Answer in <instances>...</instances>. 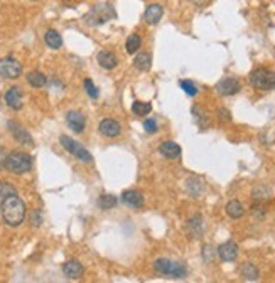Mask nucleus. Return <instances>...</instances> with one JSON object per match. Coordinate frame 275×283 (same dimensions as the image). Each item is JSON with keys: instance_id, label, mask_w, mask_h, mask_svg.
I'll return each instance as SVG.
<instances>
[{"instance_id": "nucleus-1", "label": "nucleus", "mask_w": 275, "mask_h": 283, "mask_svg": "<svg viewBox=\"0 0 275 283\" xmlns=\"http://www.w3.org/2000/svg\"><path fill=\"white\" fill-rule=\"evenodd\" d=\"M0 213H2L4 221L9 226H19L25 219V204L17 194H12V196L5 197L2 201Z\"/></svg>"}, {"instance_id": "nucleus-2", "label": "nucleus", "mask_w": 275, "mask_h": 283, "mask_svg": "<svg viewBox=\"0 0 275 283\" xmlns=\"http://www.w3.org/2000/svg\"><path fill=\"white\" fill-rule=\"evenodd\" d=\"M4 165L10 174L22 175V174H27V172L33 169V159H30V155L25 154V152L15 150V152H10L9 155H5Z\"/></svg>"}, {"instance_id": "nucleus-3", "label": "nucleus", "mask_w": 275, "mask_h": 283, "mask_svg": "<svg viewBox=\"0 0 275 283\" xmlns=\"http://www.w3.org/2000/svg\"><path fill=\"white\" fill-rule=\"evenodd\" d=\"M154 270L157 273L171 276V278H184L188 275V268L179 261H172L167 258H159L154 261Z\"/></svg>"}, {"instance_id": "nucleus-4", "label": "nucleus", "mask_w": 275, "mask_h": 283, "mask_svg": "<svg viewBox=\"0 0 275 283\" xmlns=\"http://www.w3.org/2000/svg\"><path fill=\"white\" fill-rule=\"evenodd\" d=\"M250 83L252 86L258 90H273L275 88V73L265 67H257L250 73Z\"/></svg>"}, {"instance_id": "nucleus-5", "label": "nucleus", "mask_w": 275, "mask_h": 283, "mask_svg": "<svg viewBox=\"0 0 275 283\" xmlns=\"http://www.w3.org/2000/svg\"><path fill=\"white\" fill-rule=\"evenodd\" d=\"M59 142H61V145L65 147V149L70 152V154L73 157H76L78 160H81V162H86V164H89V162H93V157L91 154L84 149V147L81 144H78V142H75L71 137H68V135H61L59 137Z\"/></svg>"}, {"instance_id": "nucleus-6", "label": "nucleus", "mask_w": 275, "mask_h": 283, "mask_svg": "<svg viewBox=\"0 0 275 283\" xmlns=\"http://www.w3.org/2000/svg\"><path fill=\"white\" fill-rule=\"evenodd\" d=\"M22 75V64L12 56L2 57L0 59V76L5 80H17Z\"/></svg>"}, {"instance_id": "nucleus-7", "label": "nucleus", "mask_w": 275, "mask_h": 283, "mask_svg": "<svg viewBox=\"0 0 275 283\" xmlns=\"http://www.w3.org/2000/svg\"><path fill=\"white\" fill-rule=\"evenodd\" d=\"M113 17H115V12L110 5H98V7H95L84 19H86L88 24L98 25V24L107 22L108 19H113Z\"/></svg>"}, {"instance_id": "nucleus-8", "label": "nucleus", "mask_w": 275, "mask_h": 283, "mask_svg": "<svg viewBox=\"0 0 275 283\" xmlns=\"http://www.w3.org/2000/svg\"><path fill=\"white\" fill-rule=\"evenodd\" d=\"M240 81L236 80V78H223L218 85H216V90H218L220 94H223V96H233L238 91H240Z\"/></svg>"}, {"instance_id": "nucleus-9", "label": "nucleus", "mask_w": 275, "mask_h": 283, "mask_svg": "<svg viewBox=\"0 0 275 283\" xmlns=\"http://www.w3.org/2000/svg\"><path fill=\"white\" fill-rule=\"evenodd\" d=\"M5 103H7L9 108L12 110H20L24 104V93L19 86L9 88L7 93H5Z\"/></svg>"}, {"instance_id": "nucleus-10", "label": "nucleus", "mask_w": 275, "mask_h": 283, "mask_svg": "<svg viewBox=\"0 0 275 283\" xmlns=\"http://www.w3.org/2000/svg\"><path fill=\"white\" fill-rule=\"evenodd\" d=\"M98 130H100V133L105 135V137H108V138L118 137V135L121 133L120 123L115 122V120H112V118L102 120V122H100V125H98Z\"/></svg>"}, {"instance_id": "nucleus-11", "label": "nucleus", "mask_w": 275, "mask_h": 283, "mask_svg": "<svg viewBox=\"0 0 275 283\" xmlns=\"http://www.w3.org/2000/svg\"><path fill=\"white\" fill-rule=\"evenodd\" d=\"M218 256L223 261H235L238 256V244L235 241H226L218 246Z\"/></svg>"}, {"instance_id": "nucleus-12", "label": "nucleus", "mask_w": 275, "mask_h": 283, "mask_svg": "<svg viewBox=\"0 0 275 283\" xmlns=\"http://www.w3.org/2000/svg\"><path fill=\"white\" fill-rule=\"evenodd\" d=\"M9 130H10V133H12V137L19 142V144H22V145H33V137L25 132V130L20 127L19 123H15V122H9Z\"/></svg>"}, {"instance_id": "nucleus-13", "label": "nucleus", "mask_w": 275, "mask_h": 283, "mask_svg": "<svg viewBox=\"0 0 275 283\" xmlns=\"http://www.w3.org/2000/svg\"><path fill=\"white\" fill-rule=\"evenodd\" d=\"M83 271H84L83 265L79 263V261H76V260H70V261H66V263L63 265V273H65L66 278H70V280L81 278Z\"/></svg>"}, {"instance_id": "nucleus-14", "label": "nucleus", "mask_w": 275, "mask_h": 283, "mask_svg": "<svg viewBox=\"0 0 275 283\" xmlns=\"http://www.w3.org/2000/svg\"><path fill=\"white\" fill-rule=\"evenodd\" d=\"M66 122L73 132H76V133H83L84 127H86V120H84V117L79 112H68Z\"/></svg>"}, {"instance_id": "nucleus-15", "label": "nucleus", "mask_w": 275, "mask_h": 283, "mask_svg": "<svg viewBox=\"0 0 275 283\" xmlns=\"http://www.w3.org/2000/svg\"><path fill=\"white\" fill-rule=\"evenodd\" d=\"M159 152H161L162 157H166V159H169V160H176L182 154L181 147H179L176 142H171V140L164 142V144L161 145V149H159Z\"/></svg>"}, {"instance_id": "nucleus-16", "label": "nucleus", "mask_w": 275, "mask_h": 283, "mask_svg": "<svg viewBox=\"0 0 275 283\" xmlns=\"http://www.w3.org/2000/svg\"><path fill=\"white\" fill-rule=\"evenodd\" d=\"M121 201H124L125 206H129V207H135V209H139L144 206V196L139 192V191H125L124 194H121Z\"/></svg>"}, {"instance_id": "nucleus-17", "label": "nucleus", "mask_w": 275, "mask_h": 283, "mask_svg": "<svg viewBox=\"0 0 275 283\" xmlns=\"http://www.w3.org/2000/svg\"><path fill=\"white\" fill-rule=\"evenodd\" d=\"M162 15H164V9H162V5H159V4H152L149 5V7L145 9V12H144V20L149 25H156L159 24V20L162 19Z\"/></svg>"}, {"instance_id": "nucleus-18", "label": "nucleus", "mask_w": 275, "mask_h": 283, "mask_svg": "<svg viewBox=\"0 0 275 283\" xmlns=\"http://www.w3.org/2000/svg\"><path fill=\"white\" fill-rule=\"evenodd\" d=\"M97 61L103 69H113L118 64V57L110 51H100L97 56Z\"/></svg>"}, {"instance_id": "nucleus-19", "label": "nucleus", "mask_w": 275, "mask_h": 283, "mask_svg": "<svg viewBox=\"0 0 275 283\" xmlns=\"http://www.w3.org/2000/svg\"><path fill=\"white\" fill-rule=\"evenodd\" d=\"M188 231L193 238H201V234L204 233V223L201 216H193L188 221Z\"/></svg>"}, {"instance_id": "nucleus-20", "label": "nucleus", "mask_w": 275, "mask_h": 283, "mask_svg": "<svg viewBox=\"0 0 275 283\" xmlns=\"http://www.w3.org/2000/svg\"><path fill=\"white\" fill-rule=\"evenodd\" d=\"M226 214L233 219H240L243 214H245V207H243V204L240 201L233 199V201H230L226 204Z\"/></svg>"}, {"instance_id": "nucleus-21", "label": "nucleus", "mask_w": 275, "mask_h": 283, "mask_svg": "<svg viewBox=\"0 0 275 283\" xmlns=\"http://www.w3.org/2000/svg\"><path fill=\"white\" fill-rule=\"evenodd\" d=\"M44 41H46V44L51 47V49H59V47L63 46L61 34L57 32V30H54V29L47 30V32L44 34Z\"/></svg>"}, {"instance_id": "nucleus-22", "label": "nucleus", "mask_w": 275, "mask_h": 283, "mask_svg": "<svg viewBox=\"0 0 275 283\" xmlns=\"http://www.w3.org/2000/svg\"><path fill=\"white\" fill-rule=\"evenodd\" d=\"M134 64L139 71H149L152 66V56L149 52H140V54H137Z\"/></svg>"}, {"instance_id": "nucleus-23", "label": "nucleus", "mask_w": 275, "mask_h": 283, "mask_svg": "<svg viewBox=\"0 0 275 283\" xmlns=\"http://www.w3.org/2000/svg\"><path fill=\"white\" fill-rule=\"evenodd\" d=\"M241 276L248 281H255L260 278V271L253 263H245L241 266Z\"/></svg>"}, {"instance_id": "nucleus-24", "label": "nucleus", "mask_w": 275, "mask_h": 283, "mask_svg": "<svg viewBox=\"0 0 275 283\" xmlns=\"http://www.w3.org/2000/svg\"><path fill=\"white\" fill-rule=\"evenodd\" d=\"M118 204V199L112 196V194H102L98 199V207L103 209V211H110Z\"/></svg>"}, {"instance_id": "nucleus-25", "label": "nucleus", "mask_w": 275, "mask_h": 283, "mask_svg": "<svg viewBox=\"0 0 275 283\" xmlns=\"http://www.w3.org/2000/svg\"><path fill=\"white\" fill-rule=\"evenodd\" d=\"M27 83L33 88H42L47 83V78L41 71H33L27 75Z\"/></svg>"}, {"instance_id": "nucleus-26", "label": "nucleus", "mask_w": 275, "mask_h": 283, "mask_svg": "<svg viewBox=\"0 0 275 283\" xmlns=\"http://www.w3.org/2000/svg\"><path fill=\"white\" fill-rule=\"evenodd\" d=\"M140 46H142L140 36L139 34H130V38L127 39V43H125V51L129 52V54H135V52L140 49Z\"/></svg>"}, {"instance_id": "nucleus-27", "label": "nucleus", "mask_w": 275, "mask_h": 283, "mask_svg": "<svg viewBox=\"0 0 275 283\" xmlns=\"http://www.w3.org/2000/svg\"><path fill=\"white\" fill-rule=\"evenodd\" d=\"M193 113H194V120L198 122V125L201 128H206L209 125V118L208 115H206V112L201 107H194L193 108Z\"/></svg>"}, {"instance_id": "nucleus-28", "label": "nucleus", "mask_w": 275, "mask_h": 283, "mask_svg": "<svg viewBox=\"0 0 275 283\" xmlns=\"http://www.w3.org/2000/svg\"><path fill=\"white\" fill-rule=\"evenodd\" d=\"M132 112H134L137 117H144V115H149L152 112V104L145 101H135L132 104Z\"/></svg>"}, {"instance_id": "nucleus-29", "label": "nucleus", "mask_w": 275, "mask_h": 283, "mask_svg": "<svg viewBox=\"0 0 275 283\" xmlns=\"http://www.w3.org/2000/svg\"><path fill=\"white\" fill-rule=\"evenodd\" d=\"M12 194H17V191H15V187L10 186V184H7V182H2V181H0V202H2L5 197L12 196Z\"/></svg>"}, {"instance_id": "nucleus-30", "label": "nucleus", "mask_w": 275, "mask_h": 283, "mask_svg": "<svg viewBox=\"0 0 275 283\" xmlns=\"http://www.w3.org/2000/svg\"><path fill=\"white\" fill-rule=\"evenodd\" d=\"M179 86H181L182 91L186 93V94H189V96H196V94H198V88H196V85H194L193 81L182 80L181 83H179Z\"/></svg>"}, {"instance_id": "nucleus-31", "label": "nucleus", "mask_w": 275, "mask_h": 283, "mask_svg": "<svg viewBox=\"0 0 275 283\" xmlns=\"http://www.w3.org/2000/svg\"><path fill=\"white\" fill-rule=\"evenodd\" d=\"M270 197V191H268L267 187H263V186H258L253 189V199H257L258 202L260 201H265V199Z\"/></svg>"}, {"instance_id": "nucleus-32", "label": "nucleus", "mask_w": 275, "mask_h": 283, "mask_svg": "<svg viewBox=\"0 0 275 283\" xmlns=\"http://www.w3.org/2000/svg\"><path fill=\"white\" fill-rule=\"evenodd\" d=\"M84 90H86V93L89 94V98L97 99V98L100 96L98 88L93 85V81H91V80H84Z\"/></svg>"}, {"instance_id": "nucleus-33", "label": "nucleus", "mask_w": 275, "mask_h": 283, "mask_svg": "<svg viewBox=\"0 0 275 283\" xmlns=\"http://www.w3.org/2000/svg\"><path fill=\"white\" fill-rule=\"evenodd\" d=\"M144 130L147 133H156L157 132V122L154 118H147L145 122H144Z\"/></svg>"}, {"instance_id": "nucleus-34", "label": "nucleus", "mask_w": 275, "mask_h": 283, "mask_svg": "<svg viewBox=\"0 0 275 283\" xmlns=\"http://www.w3.org/2000/svg\"><path fill=\"white\" fill-rule=\"evenodd\" d=\"M30 221H33L34 226H39L42 218H41V211H33V214H30Z\"/></svg>"}, {"instance_id": "nucleus-35", "label": "nucleus", "mask_w": 275, "mask_h": 283, "mask_svg": "<svg viewBox=\"0 0 275 283\" xmlns=\"http://www.w3.org/2000/svg\"><path fill=\"white\" fill-rule=\"evenodd\" d=\"M218 113H220V118L221 120H226V122H230V120H231V115H230V112L226 108H220Z\"/></svg>"}, {"instance_id": "nucleus-36", "label": "nucleus", "mask_w": 275, "mask_h": 283, "mask_svg": "<svg viewBox=\"0 0 275 283\" xmlns=\"http://www.w3.org/2000/svg\"><path fill=\"white\" fill-rule=\"evenodd\" d=\"M2 165H4V155H2V150H0V170H2Z\"/></svg>"}, {"instance_id": "nucleus-37", "label": "nucleus", "mask_w": 275, "mask_h": 283, "mask_svg": "<svg viewBox=\"0 0 275 283\" xmlns=\"http://www.w3.org/2000/svg\"><path fill=\"white\" fill-rule=\"evenodd\" d=\"M191 2H194L196 5H203V4L206 2V0H191Z\"/></svg>"}]
</instances>
